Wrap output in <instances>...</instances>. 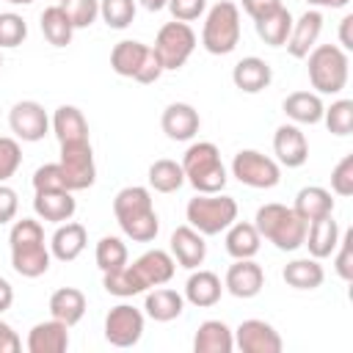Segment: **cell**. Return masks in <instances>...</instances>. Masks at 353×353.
<instances>
[{"label": "cell", "mask_w": 353, "mask_h": 353, "mask_svg": "<svg viewBox=\"0 0 353 353\" xmlns=\"http://www.w3.org/2000/svg\"><path fill=\"white\" fill-rule=\"evenodd\" d=\"M58 6L66 11V17L74 25V30L91 28L97 22V17H99V0H58Z\"/></svg>", "instance_id": "42"}, {"label": "cell", "mask_w": 353, "mask_h": 353, "mask_svg": "<svg viewBox=\"0 0 353 353\" xmlns=\"http://www.w3.org/2000/svg\"><path fill=\"white\" fill-rule=\"evenodd\" d=\"M33 190H69L58 163H44L33 174Z\"/></svg>", "instance_id": "45"}, {"label": "cell", "mask_w": 353, "mask_h": 353, "mask_svg": "<svg viewBox=\"0 0 353 353\" xmlns=\"http://www.w3.org/2000/svg\"><path fill=\"white\" fill-rule=\"evenodd\" d=\"M8 127H11L17 141L36 143V141H41L50 132V116H47L44 105H39L36 99H22V102L11 105Z\"/></svg>", "instance_id": "12"}, {"label": "cell", "mask_w": 353, "mask_h": 353, "mask_svg": "<svg viewBox=\"0 0 353 353\" xmlns=\"http://www.w3.org/2000/svg\"><path fill=\"white\" fill-rule=\"evenodd\" d=\"M350 28H353V14H345L342 22H339V47L347 52L353 50V36H350Z\"/></svg>", "instance_id": "53"}, {"label": "cell", "mask_w": 353, "mask_h": 353, "mask_svg": "<svg viewBox=\"0 0 353 353\" xmlns=\"http://www.w3.org/2000/svg\"><path fill=\"white\" fill-rule=\"evenodd\" d=\"M143 336V312L132 303H119L105 314V339L113 347H132Z\"/></svg>", "instance_id": "11"}, {"label": "cell", "mask_w": 353, "mask_h": 353, "mask_svg": "<svg viewBox=\"0 0 353 353\" xmlns=\"http://www.w3.org/2000/svg\"><path fill=\"white\" fill-rule=\"evenodd\" d=\"M138 276V281L143 284V290H152V287H160V284H168L174 279V270H176V262L171 256V251H163V248H152V251H143L132 265H130Z\"/></svg>", "instance_id": "14"}, {"label": "cell", "mask_w": 353, "mask_h": 353, "mask_svg": "<svg viewBox=\"0 0 353 353\" xmlns=\"http://www.w3.org/2000/svg\"><path fill=\"white\" fill-rule=\"evenodd\" d=\"M88 245V232L77 221H63L50 237V254L58 262H74Z\"/></svg>", "instance_id": "19"}, {"label": "cell", "mask_w": 353, "mask_h": 353, "mask_svg": "<svg viewBox=\"0 0 353 353\" xmlns=\"http://www.w3.org/2000/svg\"><path fill=\"white\" fill-rule=\"evenodd\" d=\"M94 259H97V268L102 273H110V270H119L130 262V251H127V243L121 237H113V234H105L99 243H97V251H94Z\"/></svg>", "instance_id": "38"}, {"label": "cell", "mask_w": 353, "mask_h": 353, "mask_svg": "<svg viewBox=\"0 0 353 353\" xmlns=\"http://www.w3.org/2000/svg\"><path fill=\"white\" fill-rule=\"evenodd\" d=\"M331 190L336 196H353V154H345L331 171Z\"/></svg>", "instance_id": "46"}, {"label": "cell", "mask_w": 353, "mask_h": 353, "mask_svg": "<svg viewBox=\"0 0 353 353\" xmlns=\"http://www.w3.org/2000/svg\"><path fill=\"white\" fill-rule=\"evenodd\" d=\"M182 171H185V182H190L196 193H221L229 179L221 152L212 141L190 143L182 157Z\"/></svg>", "instance_id": "4"}, {"label": "cell", "mask_w": 353, "mask_h": 353, "mask_svg": "<svg viewBox=\"0 0 353 353\" xmlns=\"http://www.w3.org/2000/svg\"><path fill=\"white\" fill-rule=\"evenodd\" d=\"M160 127H163V132L171 141H190L199 132L201 119H199V110L193 105H188V102H171L163 110Z\"/></svg>", "instance_id": "21"}, {"label": "cell", "mask_w": 353, "mask_h": 353, "mask_svg": "<svg viewBox=\"0 0 353 353\" xmlns=\"http://www.w3.org/2000/svg\"><path fill=\"white\" fill-rule=\"evenodd\" d=\"M292 210L306 221H317V218H325V215H334V199H331V190L320 188V185H306L295 193V204Z\"/></svg>", "instance_id": "31"}, {"label": "cell", "mask_w": 353, "mask_h": 353, "mask_svg": "<svg viewBox=\"0 0 353 353\" xmlns=\"http://www.w3.org/2000/svg\"><path fill=\"white\" fill-rule=\"evenodd\" d=\"M0 69H3V55H0Z\"/></svg>", "instance_id": "58"}, {"label": "cell", "mask_w": 353, "mask_h": 353, "mask_svg": "<svg viewBox=\"0 0 353 353\" xmlns=\"http://www.w3.org/2000/svg\"><path fill=\"white\" fill-rule=\"evenodd\" d=\"M66 188L74 190H85L94 185L97 179V163H94V149L91 141L83 143H61V160H58Z\"/></svg>", "instance_id": "10"}, {"label": "cell", "mask_w": 353, "mask_h": 353, "mask_svg": "<svg viewBox=\"0 0 353 353\" xmlns=\"http://www.w3.org/2000/svg\"><path fill=\"white\" fill-rule=\"evenodd\" d=\"M152 50L157 52V58H160V63H163L165 72H176L193 55V50H196V33H193V28L188 22H176V19L174 22H165L157 30V36H154Z\"/></svg>", "instance_id": "8"}, {"label": "cell", "mask_w": 353, "mask_h": 353, "mask_svg": "<svg viewBox=\"0 0 353 353\" xmlns=\"http://www.w3.org/2000/svg\"><path fill=\"white\" fill-rule=\"evenodd\" d=\"M171 256L179 268L185 270H196L204 259H207V243H204V234L196 232L190 223L185 226H176L171 232Z\"/></svg>", "instance_id": "15"}, {"label": "cell", "mask_w": 353, "mask_h": 353, "mask_svg": "<svg viewBox=\"0 0 353 353\" xmlns=\"http://www.w3.org/2000/svg\"><path fill=\"white\" fill-rule=\"evenodd\" d=\"M232 176L240 185H248L256 190H270L281 179V165L256 149H240L232 160Z\"/></svg>", "instance_id": "9"}, {"label": "cell", "mask_w": 353, "mask_h": 353, "mask_svg": "<svg viewBox=\"0 0 353 353\" xmlns=\"http://www.w3.org/2000/svg\"><path fill=\"white\" fill-rule=\"evenodd\" d=\"M163 72H165V69H163V63H160L157 52H154V50L149 47V52H146V61H143L141 72L135 74V80H138V83H157Z\"/></svg>", "instance_id": "50"}, {"label": "cell", "mask_w": 353, "mask_h": 353, "mask_svg": "<svg viewBox=\"0 0 353 353\" xmlns=\"http://www.w3.org/2000/svg\"><path fill=\"white\" fill-rule=\"evenodd\" d=\"M33 212L47 223H63V221L74 218L77 201H74L72 190H36Z\"/></svg>", "instance_id": "20"}, {"label": "cell", "mask_w": 353, "mask_h": 353, "mask_svg": "<svg viewBox=\"0 0 353 353\" xmlns=\"http://www.w3.org/2000/svg\"><path fill=\"white\" fill-rule=\"evenodd\" d=\"M85 309H88V301H85L83 290H77V287H61L50 295V314L69 328L83 320Z\"/></svg>", "instance_id": "28"}, {"label": "cell", "mask_w": 353, "mask_h": 353, "mask_svg": "<svg viewBox=\"0 0 353 353\" xmlns=\"http://www.w3.org/2000/svg\"><path fill=\"white\" fill-rule=\"evenodd\" d=\"M336 243H339V226H336L334 215L317 218V221H312V223L306 226V240H303V245L309 248V256L325 259V256L334 254Z\"/></svg>", "instance_id": "30"}, {"label": "cell", "mask_w": 353, "mask_h": 353, "mask_svg": "<svg viewBox=\"0 0 353 353\" xmlns=\"http://www.w3.org/2000/svg\"><path fill=\"white\" fill-rule=\"evenodd\" d=\"M226 254L232 259H254L259 254V245H262V237L256 232L254 223H243V221H234L229 229H226Z\"/></svg>", "instance_id": "32"}, {"label": "cell", "mask_w": 353, "mask_h": 353, "mask_svg": "<svg viewBox=\"0 0 353 353\" xmlns=\"http://www.w3.org/2000/svg\"><path fill=\"white\" fill-rule=\"evenodd\" d=\"M306 72L314 94H339L350 74L347 52L339 44H314L306 55Z\"/></svg>", "instance_id": "5"}, {"label": "cell", "mask_w": 353, "mask_h": 353, "mask_svg": "<svg viewBox=\"0 0 353 353\" xmlns=\"http://www.w3.org/2000/svg\"><path fill=\"white\" fill-rule=\"evenodd\" d=\"M320 33H323V14L317 8H309L298 19H292V30H290L284 47L292 58H306L314 50Z\"/></svg>", "instance_id": "18"}, {"label": "cell", "mask_w": 353, "mask_h": 353, "mask_svg": "<svg viewBox=\"0 0 353 353\" xmlns=\"http://www.w3.org/2000/svg\"><path fill=\"white\" fill-rule=\"evenodd\" d=\"M149 188H154L157 193H176L182 185H185V171H182V163L176 160H168V157H160L149 165Z\"/></svg>", "instance_id": "37"}, {"label": "cell", "mask_w": 353, "mask_h": 353, "mask_svg": "<svg viewBox=\"0 0 353 353\" xmlns=\"http://www.w3.org/2000/svg\"><path fill=\"white\" fill-rule=\"evenodd\" d=\"M350 243H353V232H345V234H339V243L334 248V254H336L334 268H336V276L342 281L353 279V251H350Z\"/></svg>", "instance_id": "47"}, {"label": "cell", "mask_w": 353, "mask_h": 353, "mask_svg": "<svg viewBox=\"0 0 353 353\" xmlns=\"http://www.w3.org/2000/svg\"><path fill=\"white\" fill-rule=\"evenodd\" d=\"M281 279L292 287V290H317L325 281V270L320 265V259L306 256V259H292L284 265Z\"/></svg>", "instance_id": "34"}, {"label": "cell", "mask_w": 353, "mask_h": 353, "mask_svg": "<svg viewBox=\"0 0 353 353\" xmlns=\"http://www.w3.org/2000/svg\"><path fill=\"white\" fill-rule=\"evenodd\" d=\"M102 287H105V292H110V295H116V298H132V295L146 292L143 284L138 281L135 270L130 268V262H127L124 268H119V270L102 273Z\"/></svg>", "instance_id": "39"}, {"label": "cell", "mask_w": 353, "mask_h": 353, "mask_svg": "<svg viewBox=\"0 0 353 353\" xmlns=\"http://www.w3.org/2000/svg\"><path fill=\"white\" fill-rule=\"evenodd\" d=\"M135 3H141L146 11H163L168 6V0H135Z\"/></svg>", "instance_id": "56"}, {"label": "cell", "mask_w": 353, "mask_h": 353, "mask_svg": "<svg viewBox=\"0 0 353 353\" xmlns=\"http://www.w3.org/2000/svg\"><path fill=\"white\" fill-rule=\"evenodd\" d=\"M17 210H19V199H17V190L8 188L6 182H0V226L11 223L17 218Z\"/></svg>", "instance_id": "49"}, {"label": "cell", "mask_w": 353, "mask_h": 353, "mask_svg": "<svg viewBox=\"0 0 353 353\" xmlns=\"http://www.w3.org/2000/svg\"><path fill=\"white\" fill-rule=\"evenodd\" d=\"M323 121L334 135H350L353 130V99H336L323 110Z\"/></svg>", "instance_id": "41"}, {"label": "cell", "mask_w": 353, "mask_h": 353, "mask_svg": "<svg viewBox=\"0 0 353 353\" xmlns=\"http://www.w3.org/2000/svg\"><path fill=\"white\" fill-rule=\"evenodd\" d=\"M243 3V11L256 22L268 14H273L276 8H281V0H240Z\"/></svg>", "instance_id": "51"}, {"label": "cell", "mask_w": 353, "mask_h": 353, "mask_svg": "<svg viewBox=\"0 0 353 353\" xmlns=\"http://www.w3.org/2000/svg\"><path fill=\"white\" fill-rule=\"evenodd\" d=\"M146 52H149V44L135 41V39H124L110 50V66L116 74L135 80V74L141 72V66L146 61Z\"/></svg>", "instance_id": "33"}, {"label": "cell", "mask_w": 353, "mask_h": 353, "mask_svg": "<svg viewBox=\"0 0 353 353\" xmlns=\"http://www.w3.org/2000/svg\"><path fill=\"white\" fill-rule=\"evenodd\" d=\"M69 347V325L50 317L44 323H36L28 334V350L30 353H63Z\"/></svg>", "instance_id": "25"}, {"label": "cell", "mask_w": 353, "mask_h": 353, "mask_svg": "<svg viewBox=\"0 0 353 353\" xmlns=\"http://www.w3.org/2000/svg\"><path fill=\"white\" fill-rule=\"evenodd\" d=\"M165 8L176 22H193L207 11V0H168Z\"/></svg>", "instance_id": "48"}, {"label": "cell", "mask_w": 353, "mask_h": 353, "mask_svg": "<svg viewBox=\"0 0 353 353\" xmlns=\"http://www.w3.org/2000/svg\"><path fill=\"white\" fill-rule=\"evenodd\" d=\"M240 44V8L232 0L215 3L201 28V47L210 55H229Z\"/></svg>", "instance_id": "7"}, {"label": "cell", "mask_w": 353, "mask_h": 353, "mask_svg": "<svg viewBox=\"0 0 353 353\" xmlns=\"http://www.w3.org/2000/svg\"><path fill=\"white\" fill-rule=\"evenodd\" d=\"M41 33L44 39L52 44V47H66L72 44V36H74V25L69 22L66 11L55 3V6H47L41 11Z\"/></svg>", "instance_id": "36"}, {"label": "cell", "mask_w": 353, "mask_h": 353, "mask_svg": "<svg viewBox=\"0 0 353 353\" xmlns=\"http://www.w3.org/2000/svg\"><path fill=\"white\" fill-rule=\"evenodd\" d=\"M99 17L108 28L124 30L135 19V0H99Z\"/></svg>", "instance_id": "40"}, {"label": "cell", "mask_w": 353, "mask_h": 353, "mask_svg": "<svg viewBox=\"0 0 353 353\" xmlns=\"http://www.w3.org/2000/svg\"><path fill=\"white\" fill-rule=\"evenodd\" d=\"M281 110L292 124H320L325 105L314 91H292L284 97Z\"/></svg>", "instance_id": "27"}, {"label": "cell", "mask_w": 353, "mask_h": 353, "mask_svg": "<svg viewBox=\"0 0 353 353\" xmlns=\"http://www.w3.org/2000/svg\"><path fill=\"white\" fill-rule=\"evenodd\" d=\"M254 226L262 240L273 243L279 251H298L306 240V221L287 204H262L254 215Z\"/></svg>", "instance_id": "3"}, {"label": "cell", "mask_w": 353, "mask_h": 353, "mask_svg": "<svg viewBox=\"0 0 353 353\" xmlns=\"http://www.w3.org/2000/svg\"><path fill=\"white\" fill-rule=\"evenodd\" d=\"M6 3H11V6H30V3H36V0H6Z\"/></svg>", "instance_id": "57"}, {"label": "cell", "mask_w": 353, "mask_h": 353, "mask_svg": "<svg viewBox=\"0 0 353 353\" xmlns=\"http://www.w3.org/2000/svg\"><path fill=\"white\" fill-rule=\"evenodd\" d=\"M273 154L279 165L301 168L309 160V143L298 124H281L273 135Z\"/></svg>", "instance_id": "17"}, {"label": "cell", "mask_w": 353, "mask_h": 353, "mask_svg": "<svg viewBox=\"0 0 353 353\" xmlns=\"http://www.w3.org/2000/svg\"><path fill=\"white\" fill-rule=\"evenodd\" d=\"M265 287V270L254 262V259H234L226 270L223 279V290L232 292L234 298H254L259 295Z\"/></svg>", "instance_id": "16"}, {"label": "cell", "mask_w": 353, "mask_h": 353, "mask_svg": "<svg viewBox=\"0 0 353 353\" xmlns=\"http://www.w3.org/2000/svg\"><path fill=\"white\" fill-rule=\"evenodd\" d=\"M11 303H14V287H11V281H8V279H3V276H0V314H3V312H8V309H11Z\"/></svg>", "instance_id": "54"}, {"label": "cell", "mask_w": 353, "mask_h": 353, "mask_svg": "<svg viewBox=\"0 0 353 353\" xmlns=\"http://www.w3.org/2000/svg\"><path fill=\"white\" fill-rule=\"evenodd\" d=\"M22 165V146L11 135H0V182H8Z\"/></svg>", "instance_id": "44"}, {"label": "cell", "mask_w": 353, "mask_h": 353, "mask_svg": "<svg viewBox=\"0 0 353 353\" xmlns=\"http://www.w3.org/2000/svg\"><path fill=\"white\" fill-rule=\"evenodd\" d=\"M25 39H28V22L14 11H3L0 14V50L19 47Z\"/></svg>", "instance_id": "43"}, {"label": "cell", "mask_w": 353, "mask_h": 353, "mask_svg": "<svg viewBox=\"0 0 353 353\" xmlns=\"http://www.w3.org/2000/svg\"><path fill=\"white\" fill-rule=\"evenodd\" d=\"M8 245H11V268L25 276V279H39L50 270L52 254L50 245L44 243V229L33 218L14 221L8 232Z\"/></svg>", "instance_id": "2"}, {"label": "cell", "mask_w": 353, "mask_h": 353, "mask_svg": "<svg viewBox=\"0 0 353 353\" xmlns=\"http://www.w3.org/2000/svg\"><path fill=\"white\" fill-rule=\"evenodd\" d=\"M196 353H232L234 350V331L223 320H204L193 336Z\"/></svg>", "instance_id": "29"}, {"label": "cell", "mask_w": 353, "mask_h": 353, "mask_svg": "<svg viewBox=\"0 0 353 353\" xmlns=\"http://www.w3.org/2000/svg\"><path fill=\"white\" fill-rule=\"evenodd\" d=\"M113 215L119 229L132 243H152L160 232V218L152 204V193L143 185H127L113 199Z\"/></svg>", "instance_id": "1"}, {"label": "cell", "mask_w": 353, "mask_h": 353, "mask_svg": "<svg viewBox=\"0 0 353 353\" xmlns=\"http://www.w3.org/2000/svg\"><path fill=\"white\" fill-rule=\"evenodd\" d=\"M19 350H22V339L6 320H0V353H19Z\"/></svg>", "instance_id": "52"}, {"label": "cell", "mask_w": 353, "mask_h": 353, "mask_svg": "<svg viewBox=\"0 0 353 353\" xmlns=\"http://www.w3.org/2000/svg\"><path fill=\"white\" fill-rule=\"evenodd\" d=\"M50 130L58 138V143H83L88 141V121L80 108L74 105H61L55 108L50 119Z\"/></svg>", "instance_id": "23"}, {"label": "cell", "mask_w": 353, "mask_h": 353, "mask_svg": "<svg viewBox=\"0 0 353 353\" xmlns=\"http://www.w3.org/2000/svg\"><path fill=\"white\" fill-rule=\"evenodd\" d=\"M273 80V69L268 61L256 58V55H248V58H240L232 69V83L234 88H240L243 94H259L270 85Z\"/></svg>", "instance_id": "22"}, {"label": "cell", "mask_w": 353, "mask_h": 353, "mask_svg": "<svg viewBox=\"0 0 353 353\" xmlns=\"http://www.w3.org/2000/svg\"><path fill=\"white\" fill-rule=\"evenodd\" d=\"M234 347L243 353H281L284 342L270 323L251 317L234 328Z\"/></svg>", "instance_id": "13"}, {"label": "cell", "mask_w": 353, "mask_h": 353, "mask_svg": "<svg viewBox=\"0 0 353 353\" xmlns=\"http://www.w3.org/2000/svg\"><path fill=\"white\" fill-rule=\"evenodd\" d=\"M143 312L154 323H171V320H176L185 312V295L171 290V287H163V284L152 287V292H146Z\"/></svg>", "instance_id": "26"}, {"label": "cell", "mask_w": 353, "mask_h": 353, "mask_svg": "<svg viewBox=\"0 0 353 353\" xmlns=\"http://www.w3.org/2000/svg\"><path fill=\"white\" fill-rule=\"evenodd\" d=\"M306 3L314 8H345L350 0H306Z\"/></svg>", "instance_id": "55"}, {"label": "cell", "mask_w": 353, "mask_h": 353, "mask_svg": "<svg viewBox=\"0 0 353 353\" xmlns=\"http://www.w3.org/2000/svg\"><path fill=\"white\" fill-rule=\"evenodd\" d=\"M254 28H256V36H259L268 47H284V44H287V36H290V30H292V14L281 6V8H276L273 14L256 19Z\"/></svg>", "instance_id": "35"}, {"label": "cell", "mask_w": 353, "mask_h": 353, "mask_svg": "<svg viewBox=\"0 0 353 353\" xmlns=\"http://www.w3.org/2000/svg\"><path fill=\"white\" fill-rule=\"evenodd\" d=\"M221 292H223V284L218 279V273L212 270H193L185 281V301L196 309H210L221 301Z\"/></svg>", "instance_id": "24"}, {"label": "cell", "mask_w": 353, "mask_h": 353, "mask_svg": "<svg viewBox=\"0 0 353 353\" xmlns=\"http://www.w3.org/2000/svg\"><path fill=\"white\" fill-rule=\"evenodd\" d=\"M185 218L196 232L212 237L237 221V201L226 193H196L185 207Z\"/></svg>", "instance_id": "6"}]
</instances>
